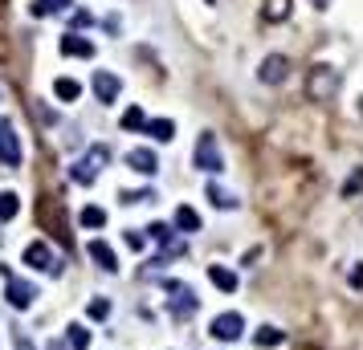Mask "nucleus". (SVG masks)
<instances>
[{"instance_id": "obj_7", "label": "nucleus", "mask_w": 363, "mask_h": 350, "mask_svg": "<svg viewBox=\"0 0 363 350\" xmlns=\"http://www.w3.org/2000/svg\"><path fill=\"white\" fill-rule=\"evenodd\" d=\"M0 167H21V143L13 135L8 118H0Z\"/></svg>"}, {"instance_id": "obj_11", "label": "nucleus", "mask_w": 363, "mask_h": 350, "mask_svg": "<svg viewBox=\"0 0 363 350\" xmlns=\"http://www.w3.org/2000/svg\"><path fill=\"white\" fill-rule=\"evenodd\" d=\"M86 253H90V261H94L98 269H106V273H115V269H119V261H115V249H111L106 240H90V245H86Z\"/></svg>"}, {"instance_id": "obj_31", "label": "nucleus", "mask_w": 363, "mask_h": 350, "mask_svg": "<svg viewBox=\"0 0 363 350\" xmlns=\"http://www.w3.org/2000/svg\"><path fill=\"white\" fill-rule=\"evenodd\" d=\"M315 4H318V8H322V4H327V0H315Z\"/></svg>"}, {"instance_id": "obj_16", "label": "nucleus", "mask_w": 363, "mask_h": 350, "mask_svg": "<svg viewBox=\"0 0 363 350\" xmlns=\"http://www.w3.org/2000/svg\"><path fill=\"white\" fill-rule=\"evenodd\" d=\"M262 17H266L269 24L286 21V17H290V0H266V4H262Z\"/></svg>"}, {"instance_id": "obj_3", "label": "nucleus", "mask_w": 363, "mask_h": 350, "mask_svg": "<svg viewBox=\"0 0 363 350\" xmlns=\"http://www.w3.org/2000/svg\"><path fill=\"white\" fill-rule=\"evenodd\" d=\"M168 293H171V318L176 322H188L196 314V289L192 285H184V281H168Z\"/></svg>"}, {"instance_id": "obj_21", "label": "nucleus", "mask_w": 363, "mask_h": 350, "mask_svg": "<svg viewBox=\"0 0 363 350\" xmlns=\"http://www.w3.org/2000/svg\"><path fill=\"white\" fill-rule=\"evenodd\" d=\"M78 220H82V228H102V224H106V212L98 208V204H90V208H82Z\"/></svg>"}, {"instance_id": "obj_18", "label": "nucleus", "mask_w": 363, "mask_h": 350, "mask_svg": "<svg viewBox=\"0 0 363 350\" xmlns=\"http://www.w3.org/2000/svg\"><path fill=\"white\" fill-rule=\"evenodd\" d=\"M73 0H37L33 4V17H57V13H66Z\"/></svg>"}, {"instance_id": "obj_22", "label": "nucleus", "mask_w": 363, "mask_h": 350, "mask_svg": "<svg viewBox=\"0 0 363 350\" xmlns=\"http://www.w3.org/2000/svg\"><path fill=\"white\" fill-rule=\"evenodd\" d=\"M53 94H57V98H66V102H73V98L82 94V86H78L73 78H57V82H53Z\"/></svg>"}, {"instance_id": "obj_14", "label": "nucleus", "mask_w": 363, "mask_h": 350, "mask_svg": "<svg viewBox=\"0 0 363 350\" xmlns=\"http://www.w3.org/2000/svg\"><path fill=\"white\" fill-rule=\"evenodd\" d=\"M208 281H213L217 289H225V293H233V289H237V273H233V269H225V265H208Z\"/></svg>"}, {"instance_id": "obj_1", "label": "nucleus", "mask_w": 363, "mask_h": 350, "mask_svg": "<svg viewBox=\"0 0 363 350\" xmlns=\"http://www.w3.org/2000/svg\"><path fill=\"white\" fill-rule=\"evenodd\" d=\"M335 94H339V70L315 66L311 78H306V98H311V102H331Z\"/></svg>"}, {"instance_id": "obj_8", "label": "nucleus", "mask_w": 363, "mask_h": 350, "mask_svg": "<svg viewBox=\"0 0 363 350\" xmlns=\"http://www.w3.org/2000/svg\"><path fill=\"white\" fill-rule=\"evenodd\" d=\"M24 265L45 269V273H57V261H53V253H49L45 240H29V245H24Z\"/></svg>"}, {"instance_id": "obj_17", "label": "nucleus", "mask_w": 363, "mask_h": 350, "mask_svg": "<svg viewBox=\"0 0 363 350\" xmlns=\"http://www.w3.org/2000/svg\"><path fill=\"white\" fill-rule=\"evenodd\" d=\"M282 342H286V334H282V330L278 326H262L257 330V334H253V347H282Z\"/></svg>"}, {"instance_id": "obj_10", "label": "nucleus", "mask_w": 363, "mask_h": 350, "mask_svg": "<svg viewBox=\"0 0 363 350\" xmlns=\"http://www.w3.org/2000/svg\"><path fill=\"white\" fill-rule=\"evenodd\" d=\"M286 70H290V61H286L282 53H269L266 61H262V70H257V78H262L266 86H278V82L286 78Z\"/></svg>"}, {"instance_id": "obj_27", "label": "nucleus", "mask_w": 363, "mask_h": 350, "mask_svg": "<svg viewBox=\"0 0 363 350\" xmlns=\"http://www.w3.org/2000/svg\"><path fill=\"white\" fill-rule=\"evenodd\" d=\"M86 314H90V318H94V322H102V318H106V314H111V302H106V298H94V302L86 305Z\"/></svg>"}, {"instance_id": "obj_12", "label": "nucleus", "mask_w": 363, "mask_h": 350, "mask_svg": "<svg viewBox=\"0 0 363 350\" xmlns=\"http://www.w3.org/2000/svg\"><path fill=\"white\" fill-rule=\"evenodd\" d=\"M62 57H94V41H86L78 33H66L62 37Z\"/></svg>"}, {"instance_id": "obj_20", "label": "nucleus", "mask_w": 363, "mask_h": 350, "mask_svg": "<svg viewBox=\"0 0 363 350\" xmlns=\"http://www.w3.org/2000/svg\"><path fill=\"white\" fill-rule=\"evenodd\" d=\"M86 347H90V330L66 326V350H86Z\"/></svg>"}, {"instance_id": "obj_25", "label": "nucleus", "mask_w": 363, "mask_h": 350, "mask_svg": "<svg viewBox=\"0 0 363 350\" xmlns=\"http://www.w3.org/2000/svg\"><path fill=\"white\" fill-rule=\"evenodd\" d=\"M21 212V200H17V191H4L0 196V220H13Z\"/></svg>"}, {"instance_id": "obj_29", "label": "nucleus", "mask_w": 363, "mask_h": 350, "mask_svg": "<svg viewBox=\"0 0 363 350\" xmlns=\"http://www.w3.org/2000/svg\"><path fill=\"white\" fill-rule=\"evenodd\" d=\"M347 281H351V289H363V265H355V269L347 273Z\"/></svg>"}, {"instance_id": "obj_13", "label": "nucleus", "mask_w": 363, "mask_h": 350, "mask_svg": "<svg viewBox=\"0 0 363 350\" xmlns=\"http://www.w3.org/2000/svg\"><path fill=\"white\" fill-rule=\"evenodd\" d=\"M127 163L135 167L139 175H155V171H159V159H155V151H147V147H139V151H127Z\"/></svg>"}, {"instance_id": "obj_6", "label": "nucleus", "mask_w": 363, "mask_h": 350, "mask_svg": "<svg viewBox=\"0 0 363 350\" xmlns=\"http://www.w3.org/2000/svg\"><path fill=\"white\" fill-rule=\"evenodd\" d=\"M245 330V318L241 314H217L213 318V326H208V334L217 338V342H237Z\"/></svg>"}, {"instance_id": "obj_2", "label": "nucleus", "mask_w": 363, "mask_h": 350, "mask_svg": "<svg viewBox=\"0 0 363 350\" xmlns=\"http://www.w3.org/2000/svg\"><path fill=\"white\" fill-rule=\"evenodd\" d=\"M192 167H200V171H208V175H217V171H225V159H220V151H217V135H213V131H204V135L196 139Z\"/></svg>"}, {"instance_id": "obj_15", "label": "nucleus", "mask_w": 363, "mask_h": 350, "mask_svg": "<svg viewBox=\"0 0 363 350\" xmlns=\"http://www.w3.org/2000/svg\"><path fill=\"white\" fill-rule=\"evenodd\" d=\"M147 135L159 139V143H171L176 139V122H171V118H151V122H147Z\"/></svg>"}, {"instance_id": "obj_24", "label": "nucleus", "mask_w": 363, "mask_h": 350, "mask_svg": "<svg viewBox=\"0 0 363 350\" xmlns=\"http://www.w3.org/2000/svg\"><path fill=\"white\" fill-rule=\"evenodd\" d=\"M147 233H151V240H159V245H168L171 253H180V245H171V228H168V224H164V220H155V224H151Z\"/></svg>"}, {"instance_id": "obj_4", "label": "nucleus", "mask_w": 363, "mask_h": 350, "mask_svg": "<svg viewBox=\"0 0 363 350\" xmlns=\"http://www.w3.org/2000/svg\"><path fill=\"white\" fill-rule=\"evenodd\" d=\"M4 298L13 309H29V305L37 302V285L24 277H13V273H4Z\"/></svg>"}, {"instance_id": "obj_19", "label": "nucleus", "mask_w": 363, "mask_h": 350, "mask_svg": "<svg viewBox=\"0 0 363 350\" xmlns=\"http://www.w3.org/2000/svg\"><path fill=\"white\" fill-rule=\"evenodd\" d=\"M176 228H180V233H200V212L180 208L176 212Z\"/></svg>"}, {"instance_id": "obj_26", "label": "nucleus", "mask_w": 363, "mask_h": 350, "mask_svg": "<svg viewBox=\"0 0 363 350\" xmlns=\"http://www.w3.org/2000/svg\"><path fill=\"white\" fill-rule=\"evenodd\" d=\"M208 200H213V208H237V200H233L225 187H217V184H208Z\"/></svg>"}, {"instance_id": "obj_23", "label": "nucleus", "mask_w": 363, "mask_h": 350, "mask_svg": "<svg viewBox=\"0 0 363 350\" xmlns=\"http://www.w3.org/2000/svg\"><path fill=\"white\" fill-rule=\"evenodd\" d=\"M122 131H147V118L139 106H127V115H122Z\"/></svg>"}, {"instance_id": "obj_5", "label": "nucleus", "mask_w": 363, "mask_h": 350, "mask_svg": "<svg viewBox=\"0 0 363 350\" xmlns=\"http://www.w3.org/2000/svg\"><path fill=\"white\" fill-rule=\"evenodd\" d=\"M106 159H111V151H106V147H94L82 163H73V171H70L73 184H90V180H98V171L106 167Z\"/></svg>"}, {"instance_id": "obj_28", "label": "nucleus", "mask_w": 363, "mask_h": 350, "mask_svg": "<svg viewBox=\"0 0 363 350\" xmlns=\"http://www.w3.org/2000/svg\"><path fill=\"white\" fill-rule=\"evenodd\" d=\"M360 187H363V171H355V175H351V180L343 184V196H355Z\"/></svg>"}, {"instance_id": "obj_30", "label": "nucleus", "mask_w": 363, "mask_h": 350, "mask_svg": "<svg viewBox=\"0 0 363 350\" xmlns=\"http://www.w3.org/2000/svg\"><path fill=\"white\" fill-rule=\"evenodd\" d=\"M17 350H33V342H29L24 334H17Z\"/></svg>"}, {"instance_id": "obj_9", "label": "nucleus", "mask_w": 363, "mask_h": 350, "mask_svg": "<svg viewBox=\"0 0 363 350\" xmlns=\"http://www.w3.org/2000/svg\"><path fill=\"white\" fill-rule=\"evenodd\" d=\"M119 90H122V82L111 70H94V98L102 102V106H106V102H115Z\"/></svg>"}]
</instances>
